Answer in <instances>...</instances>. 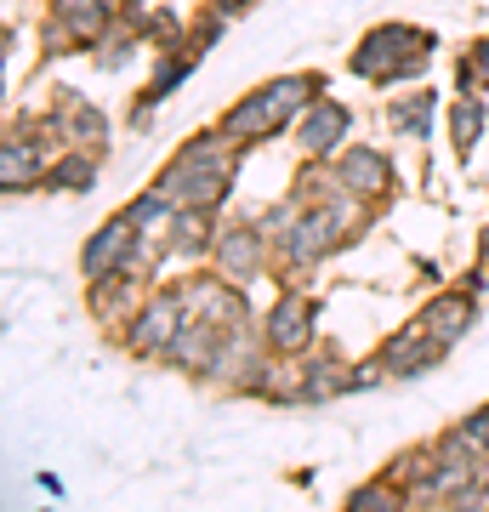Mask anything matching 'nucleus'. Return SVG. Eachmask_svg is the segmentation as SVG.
I'll return each instance as SVG.
<instances>
[{"label":"nucleus","instance_id":"393cba45","mask_svg":"<svg viewBox=\"0 0 489 512\" xmlns=\"http://www.w3.org/2000/svg\"><path fill=\"white\" fill-rule=\"evenodd\" d=\"M461 433H467V439H472V444H478V450L489 456V404H484V410H472V416L461 421Z\"/></svg>","mask_w":489,"mask_h":512},{"label":"nucleus","instance_id":"ddd939ff","mask_svg":"<svg viewBox=\"0 0 489 512\" xmlns=\"http://www.w3.org/2000/svg\"><path fill=\"white\" fill-rule=\"evenodd\" d=\"M217 268L228 279H234V285H245V279L256 274V268H262V256H268V228H262V222H234V228H222L217 234Z\"/></svg>","mask_w":489,"mask_h":512},{"label":"nucleus","instance_id":"1a4fd4ad","mask_svg":"<svg viewBox=\"0 0 489 512\" xmlns=\"http://www.w3.org/2000/svg\"><path fill=\"white\" fill-rule=\"evenodd\" d=\"M336 171H342V188L353 200H387L393 194V160L370 143H347L336 154Z\"/></svg>","mask_w":489,"mask_h":512},{"label":"nucleus","instance_id":"4468645a","mask_svg":"<svg viewBox=\"0 0 489 512\" xmlns=\"http://www.w3.org/2000/svg\"><path fill=\"white\" fill-rule=\"evenodd\" d=\"M444 342H438V336H427V330L421 325H404L399 336H387V342H381V370H387V376H421V370H433L438 359H444Z\"/></svg>","mask_w":489,"mask_h":512},{"label":"nucleus","instance_id":"2eb2a0df","mask_svg":"<svg viewBox=\"0 0 489 512\" xmlns=\"http://www.w3.org/2000/svg\"><path fill=\"white\" fill-rule=\"evenodd\" d=\"M416 325L427 330V336H438L444 348H455V342H461V336L478 325V308H472L467 291H444V296H433V302L416 313Z\"/></svg>","mask_w":489,"mask_h":512},{"label":"nucleus","instance_id":"a878e982","mask_svg":"<svg viewBox=\"0 0 489 512\" xmlns=\"http://www.w3.org/2000/svg\"><path fill=\"white\" fill-rule=\"evenodd\" d=\"M222 12H228V18H239V12H251V0H217Z\"/></svg>","mask_w":489,"mask_h":512},{"label":"nucleus","instance_id":"f8f14e48","mask_svg":"<svg viewBox=\"0 0 489 512\" xmlns=\"http://www.w3.org/2000/svg\"><path fill=\"white\" fill-rule=\"evenodd\" d=\"M52 126H57V143H69V148H91V154H103V148H109V114L91 109L80 92L57 97Z\"/></svg>","mask_w":489,"mask_h":512},{"label":"nucleus","instance_id":"9b49d317","mask_svg":"<svg viewBox=\"0 0 489 512\" xmlns=\"http://www.w3.org/2000/svg\"><path fill=\"white\" fill-rule=\"evenodd\" d=\"M222 342H228V325H217V319H205V313H188V325L177 330V342H171V365L188 370V376H211V365H217Z\"/></svg>","mask_w":489,"mask_h":512},{"label":"nucleus","instance_id":"aec40b11","mask_svg":"<svg viewBox=\"0 0 489 512\" xmlns=\"http://www.w3.org/2000/svg\"><path fill=\"white\" fill-rule=\"evenodd\" d=\"M91 183H97V154H91V148H69V154L46 171L40 188H52V194H86Z\"/></svg>","mask_w":489,"mask_h":512},{"label":"nucleus","instance_id":"dca6fc26","mask_svg":"<svg viewBox=\"0 0 489 512\" xmlns=\"http://www.w3.org/2000/svg\"><path fill=\"white\" fill-rule=\"evenodd\" d=\"M46 171H52V165H46V148L40 143H29L18 131L0 143V188H6V194H23V188L46 183Z\"/></svg>","mask_w":489,"mask_h":512},{"label":"nucleus","instance_id":"6ab92c4d","mask_svg":"<svg viewBox=\"0 0 489 512\" xmlns=\"http://www.w3.org/2000/svg\"><path fill=\"white\" fill-rule=\"evenodd\" d=\"M205 52H194V46H177V57H165L160 74L148 80V92H143V109H137V126H148V114H154V103H165V97L177 92L182 80L194 74V63H200Z\"/></svg>","mask_w":489,"mask_h":512},{"label":"nucleus","instance_id":"39448f33","mask_svg":"<svg viewBox=\"0 0 489 512\" xmlns=\"http://www.w3.org/2000/svg\"><path fill=\"white\" fill-rule=\"evenodd\" d=\"M313 319H319V302L302 291H285L262 319V348L279 353V359H302L313 348Z\"/></svg>","mask_w":489,"mask_h":512},{"label":"nucleus","instance_id":"6e6552de","mask_svg":"<svg viewBox=\"0 0 489 512\" xmlns=\"http://www.w3.org/2000/svg\"><path fill=\"white\" fill-rule=\"evenodd\" d=\"M347 126H353L347 103H336V97H313L308 109H302V120H296V143H302L308 160H330V154H342Z\"/></svg>","mask_w":489,"mask_h":512},{"label":"nucleus","instance_id":"4be33fe9","mask_svg":"<svg viewBox=\"0 0 489 512\" xmlns=\"http://www.w3.org/2000/svg\"><path fill=\"white\" fill-rule=\"evenodd\" d=\"M347 507L353 512H387V507H410V490H404L399 478H370L359 490L347 495Z\"/></svg>","mask_w":489,"mask_h":512},{"label":"nucleus","instance_id":"412c9836","mask_svg":"<svg viewBox=\"0 0 489 512\" xmlns=\"http://www.w3.org/2000/svg\"><path fill=\"white\" fill-rule=\"evenodd\" d=\"M478 137H484V103L472 92L455 97V109H450V143L461 160H472V148H478Z\"/></svg>","mask_w":489,"mask_h":512},{"label":"nucleus","instance_id":"f03ea898","mask_svg":"<svg viewBox=\"0 0 489 512\" xmlns=\"http://www.w3.org/2000/svg\"><path fill=\"white\" fill-rule=\"evenodd\" d=\"M313 97H325V74H279V80L239 97L234 109L222 114V131L245 148L268 143V137H279L285 126L302 120V109H308Z\"/></svg>","mask_w":489,"mask_h":512},{"label":"nucleus","instance_id":"b1692460","mask_svg":"<svg viewBox=\"0 0 489 512\" xmlns=\"http://www.w3.org/2000/svg\"><path fill=\"white\" fill-rule=\"evenodd\" d=\"M97 63H103V69H126L131 63V35H120V40L103 35L97 40Z\"/></svg>","mask_w":489,"mask_h":512},{"label":"nucleus","instance_id":"0eeeda50","mask_svg":"<svg viewBox=\"0 0 489 512\" xmlns=\"http://www.w3.org/2000/svg\"><path fill=\"white\" fill-rule=\"evenodd\" d=\"M177 291H182V302H188V313H205V319H217V325H228V330L251 325V302H245V291H239L228 274L222 279L194 274V279H182Z\"/></svg>","mask_w":489,"mask_h":512},{"label":"nucleus","instance_id":"a211bd4d","mask_svg":"<svg viewBox=\"0 0 489 512\" xmlns=\"http://www.w3.org/2000/svg\"><path fill=\"white\" fill-rule=\"evenodd\" d=\"M387 131L399 143H427L433 137V92H410L387 103Z\"/></svg>","mask_w":489,"mask_h":512},{"label":"nucleus","instance_id":"9d476101","mask_svg":"<svg viewBox=\"0 0 489 512\" xmlns=\"http://www.w3.org/2000/svg\"><path fill=\"white\" fill-rule=\"evenodd\" d=\"M114 23V0H52V29L46 40L52 46H97L103 29Z\"/></svg>","mask_w":489,"mask_h":512},{"label":"nucleus","instance_id":"f3484780","mask_svg":"<svg viewBox=\"0 0 489 512\" xmlns=\"http://www.w3.org/2000/svg\"><path fill=\"white\" fill-rule=\"evenodd\" d=\"M205 251H217L211 211H205V205H177V217H171V234H165L160 256H205Z\"/></svg>","mask_w":489,"mask_h":512},{"label":"nucleus","instance_id":"f257e3e1","mask_svg":"<svg viewBox=\"0 0 489 512\" xmlns=\"http://www.w3.org/2000/svg\"><path fill=\"white\" fill-rule=\"evenodd\" d=\"M239 148L228 131H200V137H188V143L171 154L154 188H160L171 205H205V211H217L228 194H234V177H239Z\"/></svg>","mask_w":489,"mask_h":512},{"label":"nucleus","instance_id":"20e7f679","mask_svg":"<svg viewBox=\"0 0 489 512\" xmlns=\"http://www.w3.org/2000/svg\"><path fill=\"white\" fill-rule=\"evenodd\" d=\"M182 325H188V302H182V291L171 285V291L148 296L143 308L126 319V348L137 353V359H165Z\"/></svg>","mask_w":489,"mask_h":512},{"label":"nucleus","instance_id":"423d86ee","mask_svg":"<svg viewBox=\"0 0 489 512\" xmlns=\"http://www.w3.org/2000/svg\"><path fill=\"white\" fill-rule=\"evenodd\" d=\"M143 239H148V234L126 217V211H120V217H109L103 228H97V234L86 239V245H80V274H86V279L126 274V268H131V256L143 251Z\"/></svg>","mask_w":489,"mask_h":512},{"label":"nucleus","instance_id":"5701e85b","mask_svg":"<svg viewBox=\"0 0 489 512\" xmlns=\"http://www.w3.org/2000/svg\"><path fill=\"white\" fill-rule=\"evenodd\" d=\"M461 92H489V35L478 40V46H472V57L467 63H461Z\"/></svg>","mask_w":489,"mask_h":512},{"label":"nucleus","instance_id":"7ed1b4c3","mask_svg":"<svg viewBox=\"0 0 489 512\" xmlns=\"http://www.w3.org/2000/svg\"><path fill=\"white\" fill-rule=\"evenodd\" d=\"M438 40L416 23H381L359 40V52L347 57V69L359 80H376V86H399V80H416V74L433 69Z\"/></svg>","mask_w":489,"mask_h":512}]
</instances>
